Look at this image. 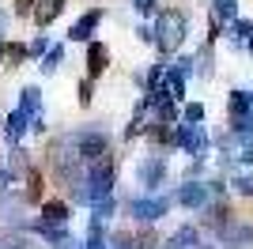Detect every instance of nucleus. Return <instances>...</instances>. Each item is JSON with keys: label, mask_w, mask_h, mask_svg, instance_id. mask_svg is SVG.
Returning a JSON list of instances; mask_svg holds the SVG:
<instances>
[{"label": "nucleus", "mask_w": 253, "mask_h": 249, "mask_svg": "<svg viewBox=\"0 0 253 249\" xmlns=\"http://www.w3.org/2000/svg\"><path fill=\"white\" fill-rule=\"evenodd\" d=\"M185 31H189V23H185V15H181V11H163V15H159V23H155V45H159L163 53L181 49Z\"/></svg>", "instance_id": "1"}, {"label": "nucleus", "mask_w": 253, "mask_h": 249, "mask_svg": "<svg viewBox=\"0 0 253 249\" xmlns=\"http://www.w3.org/2000/svg\"><path fill=\"white\" fill-rule=\"evenodd\" d=\"M72 151H76V159H80V163H91V166H95L98 159L110 151V144H106L102 132H95V128H91V132L72 136Z\"/></svg>", "instance_id": "2"}, {"label": "nucleus", "mask_w": 253, "mask_h": 249, "mask_svg": "<svg viewBox=\"0 0 253 249\" xmlns=\"http://www.w3.org/2000/svg\"><path fill=\"white\" fill-rule=\"evenodd\" d=\"M174 144L181 151H189L193 159H204L208 151V132H204V124H181L178 132H174Z\"/></svg>", "instance_id": "3"}, {"label": "nucleus", "mask_w": 253, "mask_h": 249, "mask_svg": "<svg viewBox=\"0 0 253 249\" xmlns=\"http://www.w3.org/2000/svg\"><path fill=\"white\" fill-rule=\"evenodd\" d=\"M215 238H219V246H227V249H246V246H253V223L231 219L227 227L215 230Z\"/></svg>", "instance_id": "4"}, {"label": "nucleus", "mask_w": 253, "mask_h": 249, "mask_svg": "<svg viewBox=\"0 0 253 249\" xmlns=\"http://www.w3.org/2000/svg\"><path fill=\"white\" fill-rule=\"evenodd\" d=\"M178 200L181 208H193V211H204L211 200V185H204V181H185V185L178 189Z\"/></svg>", "instance_id": "5"}, {"label": "nucleus", "mask_w": 253, "mask_h": 249, "mask_svg": "<svg viewBox=\"0 0 253 249\" xmlns=\"http://www.w3.org/2000/svg\"><path fill=\"white\" fill-rule=\"evenodd\" d=\"M167 211H170L167 197H136V200H132V215L144 219V223H155V219L167 215Z\"/></svg>", "instance_id": "6"}, {"label": "nucleus", "mask_w": 253, "mask_h": 249, "mask_svg": "<svg viewBox=\"0 0 253 249\" xmlns=\"http://www.w3.org/2000/svg\"><path fill=\"white\" fill-rule=\"evenodd\" d=\"M163 177H167V163H163V159H155V155L144 159V163L136 166V181H140L144 189H155Z\"/></svg>", "instance_id": "7"}, {"label": "nucleus", "mask_w": 253, "mask_h": 249, "mask_svg": "<svg viewBox=\"0 0 253 249\" xmlns=\"http://www.w3.org/2000/svg\"><path fill=\"white\" fill-rule=\"evenodd\" d=\"M98 23H102V11H98V8L84 11V15H80V19L72 23V31H68V38H72V42H87L91 34L98 31Z\"/></svg>", "instance_id": "8"}, {"label": "nucleus", "mask_w": 253, "mask_h": 249, "mask_svg": "<svg viewBox=\"0 0 253 249\" xmlns=\"http://www.w3.org/2000/svg\"><path fill=\"white\" fill-rule=\"evenodd\" d=\"M106 64H110V49H106L102 42H91V45H87V80L95 83L98 76L106 72Z\"/></svg>", "instance_id": "9"}, {"label": "nucleus", "mask_w": 253, "mask_h": 249, "mask_svg": "<svg viewBox=\"0 0 253 249\" xmlns=\"http://www.w3.org/2000/svg\"><path fill=\"white\" fill-rule=\"evenodd\" d=\"M197 246H201L197 227H178V230L167 238V246H163V249H197Z\"/></svg>", "instance_id": "10"}, {"label": "nucleus", "mask_w": 253, "mask_h": 249, "mask_svg": "<svg viewBox=\"0 0 253 249\" xmlns=\"http://www.w3.org/2000/svg\"><path fill=\"white\" fill-rule=\"evenodd\" d=\"M27 128H31V117L23 114V110H15V114L8 117V124H4V136L11 140V147H19V136L27 132Z\"/></svg>", "instance_id": "11"}, {"label": "nucleus", "mask_w": 253, "mask_h": 249, "mask_svg": "<svg viewBox=\"0 0 253 249\" xmlns=\"http://www.w3.org/2000/svg\"><path fill=\"white\" fill-rule=\"evenodd\" d=\"M64 11V0H38V8H34V19H38V27H49L57 15Z\"/></svg>", "instance_id": "12"}, {"label": "nucleus", "mask_w": 253, "mask_h": 249, "mask_svg": "<svg viewBox=\"0 0 253 249\" xmlns=\"http://www.w3.org/2000/svg\"><path fill=\"white\" fill-rule=\"evenodd\" d=\"M64 219H68V208H64L61 200H45V204H42V223H49V227H64Z\"/></svg>", "instance_id": "13"}, {"label": "nucleus", "mask_w": 253, "mask_h": 249, "mask_svg": "<svg viewBox=\"0 0 253 249\" xmlns=\"http://www.w3.org/2000/svg\"><path fill=\"white\" fill-rule=\"evenodd\" d=\"M211 4H215V19H223V23L238 19V0H211Z\"/></svg>", "instance_id": "14"}, {"label": "nucleus", "mask_w": 253, "mask_h": 249, "mask_svg": "<svg viewBox=\"0 0 253 249\" xmlns=\"http://www.w3.org/2000/svg\"><path fill=\"white\" fill-rule=\"evenodd\" d=\"M38 234H42L45 242H61V246H68V242H72L64 227H49V223H38Z\"/></svg>", "instance_id": "15"}, {"label": "nucleus", "mask_w": 253, "mask_h": 249, "mask_svg": "<svg viewBox=\"0 0 253 249\" xmlns=\"http://www.w3.org/2000/svg\"><path fill=\"white\" fill-rule=\"evenodd\" d=\"M61 57H64V49H61V45H53V49L42 57V72H45V76L57 72V68H61Z\"/></svg>", "instance_id": "16"}, {"label": "nucleus", "mask_w": 253, "mask_h": 249, "mask_svg": "<svg viewBox=\"0 0 253 249\" xmlns=\"http://www.w3.org/2000/svg\"><path fill=\"white\" fill-rule=\"evenodd\" d=\"M27 197L42 200V174H38V170H27Z\"/></svg>", "instance_id": "17"}, {"label": "nucleus", "mask_w": 253, "mask_h": 249, "mask_svg": "<svg viewBox=\"0 0 253 249\" xmlns=\"http://www.w3.org/2000/svg\"><path fill=\"white\" fill-rule=\"evenodd\" d=\"M201 121H204V106L189 102V106H185V114H181V124H201Z\"/></svg>", "instance_id": "18"}, {"label": "nucleus", "mask_w": 253, "mask_h": 249, "mask_svg": "<svg viewBox=\"0 0 253 249\" xmlns=\"http://www.w3.org/2000/svg\"><path fill=\"white\" fill-rule=\"evenodd\" d=\"M106 249H136V238H128V234H110V238H106Z\"/></svg>", "instance_id": "19"}, {"label": "nucleus", "mask_w": 253, "mask_h": 249, "mask_svg": "<svg viewBox=\"0 0 253 249\" xmlns=\"http://www.w3.org/2000/svg\"><path fill=\"white\" fill-rule=\"evenodd\" d=\"M110 215H114V197L102 200V204H95V215H91V223H102V219H110Z\"/></svg>", "instance_id": "20"}, {"label": "nucleus", "mask_w": 253, "mask_h": 249, "mask_svg": "<svg viewBox=\"0 0 253 249\" xmlns=\"http://www.w3.org/2000/svg\"><path fill=\"white\" fill-rule=\"evenodd\" d=\"M234 193L253 197V174H238V177H234Z\"/></svg>", "instance_id": "21"}, {"label": "nucleus", "mask_w": 253, "mask_h": 249, "mask_svg": "<svg viewBox=\"0 0 253 249\" xmlns=\"http://www.w3.org/2000/svg\"><path fill=\"white\" fill-rule=\"evenodd\" d=\"M234 38L242 42V38H253V23L250 19H234Z\"/></svg>", "instance_id": "22"}, {"label": "nucleus", "mask_w": 253, "mask_h": 249, "mask_svg": "<svg viewBox=\"0 0 253 249\" xmlns=\"http://www.w3.org/2000/svg\"><path fill=\"white\" fill-rule=\"evenodd\" d=\"M132 8H136V15H151V11H155V0H132Z\"/></svg>", "instance_id": "23"}, {"label": "nucleus", "mask_w": 253, "mask_h": 249, "mask_svg": "<svg viewBox=\"0 0 253 249\" xmlns=\"http://www.w3.org/2000/svg\"><path fill=\"white\" fill-rule=\"evenodd\" d=\"M136 249H159V238H155V234H140V238H136Z\"/></svg>", "instance_id": "24"}, {"label": "nucleus", "mask_w": 253, "mask_h": 249, "mask_svg": "<svg viewBox=\"0 0 253 249\" xmlns=\"http://www.w3.org/2000/svg\"><path fill=\"white\" fill-rule=\"evenodd\" d=\"M76 91H80V106H87V102H91V80H84L80 87H76Z\"/></svg>", "instance_id": "25"}, {"label": "nucleus", "mask_w": 253, "mask_h": 249, "mask_svg": "<svg viewBox=\"0 0 253 249\" xmlns=\"http://www.w3.org/2000/svg\"><path fill=\"white\" fill-rule=\"evenodd\" d=\"M23 57H27V45H8V61H15V64H19Z\"/></svg>", "instance_id": "26"}, {"label": "nucleus", "mask_w": 253, "mask_h": 249, "mask_svg": "<svg viewBox=\"0 0 253 249\" xmlns=\"http://www.w3.org/2000/svg\"><path fill=\"white\" fill-rule=\"evenodd\" d=\"M34 4H38V0H15V11H19V15H31Z\"/></svg>", "instance_id": "27"}, {"label": "nucleus", "mask_w": 253, "mask_h": 249, "mask_svg": "<svg viewBox=\"0 0 253 249\" xmlns=\"http://www.w3.org/2000/svg\"><path fill=\"white\" fill-rule=\"evenodd\" d=\"M238 163L253 166V144H250V147H242V151H238Z\"/></svg>", "instance_id": "28"}, {"label": "nucleus", "mask_w": 253, "mask_h": 249, "mask_svg": "<svg viewBox=\"0 0 253 249\" xmlns=\"http://www.w3.org/2000/svg\"><path fill=\"white\" fill-rule=\"evenodd\" d=\"M87 249H106V242H87Z\"/></svg>", "instance_id": "29"}, {"label": "nucleus", "mask_w": 253, "mask_h": 249, "mask_svg": "<svg viewBox=\"0 0 253 249\" xmlns=\"http://www.w3.org/2000/svg\"><path fill=\"white\" fill-rule=\"evenodd\" d=\"M4 57H8V45H4V42H0V64H4Z\"/></svg>", "instance_id": "30"}, {"label": "nucleus", "mask_w": 253, "mask_h": 249, "mask_svg": "<svg viewBox=\"0 0 253 249\" xmlns=\"http://www.w3.org/2000/svg\"><path fill=\"white\" fill-rule=\"evenodd\" d=\"M4 23H8V19H4V11H0V34H4Z\"/></svg>", "instance_id": "31"}, {"label": "nucleus", "mask_w": 253, "mask_h": 249, "mask_svg": "<svg viewBox=\"0 0 253 249\" xmlns=\"http://www.w3.org/2000/svg\"><path fill=\"white\" fill-rule=\"evenodd\" d=\"M0 132H4V121H0Z\"/></svg>", "instance_id": "32"}]
</instances>
